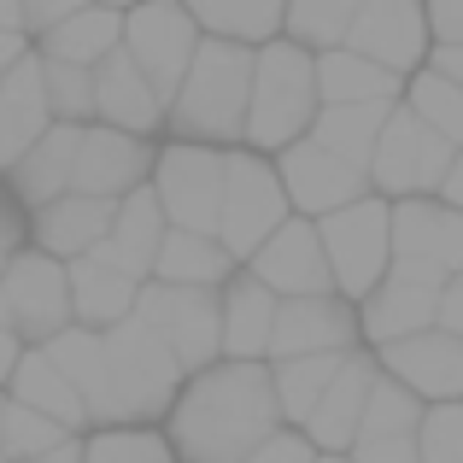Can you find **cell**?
Instances as JSON below:
<instances>
[{
    "instance_id": "1",
    "label": "cell",
    "mask_w": 463,
    "mask_h": 463,
    "mask_svg": "<svg viewBox=\"0 0 463 463\" xmlns=\"http://www.w3.org/2000/svg\"><path fill=\"white\" fill-rule=\"evenodd\" d=\"M288 422L276 370L259 358H229L194 370V382L170 405V440L194 463H241L259 458V446Z\"/></svg>"
},
{
    "instance_id": "2",
    "label": "cell",
    "mask_w": 463,
    "mask_h": 463,
    "mask_svg": "<svg viewBox=\"0 0 463 463\" xmlns=\"http://www.w3.org/2000/svg\"><path fill=\"white\" fill-rule=\"evenodd\" d=\"M252 82H259V53H252V42H235V35L200 42L176 100H170V129H176V136H194V141H247Z\"/></svg>"
},
{
    "instance_id": "3",
    "label": "cell",
    "mask_w": 463,
    "mask_h": 463,
    "mask_svg": "<svg viewBox=\"0 0 463 463\" xmlns=\"http://www.w3.org/2000/svg\"><path fill=\"white\" fill-rule=\"evenodd\" d=\"M106 364H112V382H106V399L94 411V422H141V417L170 411L182 393V370H188L182 352L141 311L118 317L106 328Z\"/></svg>"
},
{
    "instance_id": "4",
    "label": "cell",
    "mask_w": 463,
    "mask_h": 463,
    "mask_svg": "<svg viewBox=\"0 0 463 463\" xmlns=\"http://www.w3.org/2000/svg\"><path fill=\"white\" fill-rule=\"evenodd\" d=\"M323 106V82H317V59L306 42H270L259 47V82H252V124L247 141L264 153H282L288 141H299L317 124Z\"/></svg>"
},
{
    "instance_id": "5",
    "label": "cell",
    "mask_w": 463,
    "mask_h": 463,
    "mask_svg": "<svg viewBox=\"0 0 463 463\" xmlns=\"http://www.w3.org/2000/svg\"><path fill=\"white\" fill-rule=\"evenodd\" d=\"M323 241L328 259H335L340 294L352 299L375 294L382 276L393 270V205L382 200V188L352 205H335V212H323Z\"/></svg>"
},
{
    "instance_id": "6",
    "label": "cell",
    "mask_w": 463,
    "mask_h": 463,
    "mask_svg": "<svg viewBox=\"0 0 463 463\" xmlns=\"http://www.w3.org/2000/svg\"><path fill=\"white\" fill-rule=\"evenodd\" d=\"M136 311L182 352L188 370H205V364H217V352H229L217 282H170V276H153V282H141Z\"/></svg>"
},
{
    "instance_id": "7",
    "label": "cell",
    "mask_w": 463,
    "mask_h": 463,
    "mask_svg": "<svg viewBox=\"0 0 463 463\" xmlns=\"http://www.w3.org/2000/svg\"><path fill=\"white\" fill-rule=\"evenodd\" d=\"M452 158H458V141L405 100V106H393V118H387L370 176H375V188L393 194V200H405V194H440Z\"/></svg>"
},
{
    "instance_id": "8",
    "label": "cell",
    "mask_w": 463,
    "mask_h": 463,
    "mask_svg": "<svg viewBox=\"0 0 463 463\" xmlns=\"http://www.w3.org/2000/svg\"><path fill=\"white\" fill-rule=\"evenodd\" d=\"M153 188H158V200H165L170 223L217 235V223H223V194H229V153H212V141H182V147L158 153Z\"/></svg>"
},
{
    "instance_id": "9",
    "label": "cell",
    "mask_w": 463,
    "mask_h": 463,
    "mask_svg": "<svg viewBox=\"0 0 463 463\" xmlns=\"http://www.w3.org/2000/svg\"><path fill=\"white\" fill-rule=\"evenodd\" d=\"M288 200L294 194H288L282 170H270L259 153H229V194H223V223H217L223 247L235 259H252L288 223Z\"/></svg>"
},
{
    "instance_id": "10",
    "label": "cell",
    "mask_w": 463,
    "mask_h": 463,
    "mask_svg": "<svg viewBox=\"0 0 463 463\" xmlns=\"http://www.w3.org/2000/svg\"><path fill=\"white\" fill-rule=\"evenodd\" d=\"M200 30L205 24L188 12V0H141V6H129L124 47L147 65V77L165 89V100H176L194 53H200Z\"/></svg>"
},
{
    "instance_id": "11",
    "label": "cell",
    "mask_w": 463,
    "mask_h": 463,
    "mask_svg": "<svg viewBox=\"0 0 463 463\" xmlns=\"http://www.w3.org/2000/svg\"><path fill=\"white\" fill-rule=\"evenodd\" d=\"M77 317V288L71 270L59 264V252H12L6 264V323L24 328L30 340H53L59 328H71Z\"/></svg>"
},
{
    "instance_id": "12",
    "label": "cell",
    "mask_w": 463,
    "mask_h": 463,
    "mask_svg": "<svg viewBox=\"0 0 463 463\" xmlns=\"http://www.w3.org/2000/svg\"><path fill=\"white\" fill-rule=\"evenodd\" d=\"M282 182H288V194H294V205L311 212V217L335 212V205H352V200H364V194L375 188L370 170L352 165L346 153H335L317 136H299V141L282 147Z\"/></svg>"
},
{
    "instance_id": "13",
    "label": "cell",
    "mask_w": 463,
    "mask_h": 463,
    "mask_svg": "<svg viewBox=\"0 0 463 463\" xmlns=\"http://www.w3.org/2000/svg\"><path fill=\"white\" fill-rule=\"evenodd\" d=\"M252 270H259L282 299H294V294H335L340 288L335 259H328V241H323V223H299V217H288V223L252 252Z\"/></svg>"
},
{
    "instance_id": "14",
    "label": "cell",
    "mask_w": 463,
    "mask_h": 463,
    "mask_svg": "<svg viewBox=\"0 0 463 463\" xmlns=\"http://www.w3.org/2000/svg\"><path fill=\"white\" fill-rule=\"evenodd\" d=\"M429 35H434L429 0H364L346 42L364 47V53H375L382 65H393V71H417L422 59L434 53Z\"/></svg>"
},
{
    "instance_id": "15",
    "label": "cell",
    "mask_w": 463,
    "mask_h": 463,
    "mask_svg": "<svg viewBox=\"0 0 463 463\" xmlns=\"http://www.w3.org/2000/svg\"><path fill=\"white\" fill-rule=\"evenodd\" d=\"M375 352H382V370H393L399 382H411L422 399H463V335L458 328L429 323V328L399 335Z\"/></svg>"
},
{
    "instance_id": "16",
    "label": "cell",
    "mask_w": 463,
    "mask_h": 463,
    "mask_svg": "<svg viewBox=\"0 0 463 463\" xmlns=\"http://www.w3.org/2000/svg\"><path fill=\"white\" fill-rule=\"evenodd\" d=\"M364 317L335 294H294L276 311V335H270V358H294V352H352Z\"/></svg>"
},
{
    "instance_id": "17",
    "label": "cell",
    "mask_w": 463,
    "mask_h": 463,
    "mask_svg": "<svg viewBox=\"0 0 463 463\" xmlns=\"http://www.w3.org/2000/svg\"><path fill=\"white\" fill-rule=\"evenodd\" d=\"M393 259H429L440 270H463V205L429 200V194H405L393 205Z\"/></svg>"
},
{
    "instance_id": "18",
    "label": "cell",
    "mask_w": 463,
    "mask_h": 463,
    "mask_svg": "<svg viewBox=\"0 0 463 463\" xmlns=\"http://www.w3.org/2000/svg\"><path fill=\"white\" fill-rule=\"evenodd\" d=\"M417 387L399 382L393 370L375 375L370 387V411H364V429L352 440L358 458H422V405Z\"/></svg>"
},
{
    "instance_id": "19",
    "label": "cell",
    "mask_w": 463,
    "mask_h": 463,
    "mask_svg": "<svg viewBox=\"0 0 463 463\" xmlns=\"http://www.w3.org/2000/svg\"><path fill=\"white\" fill-rule=\"evenodd\" d=\"M94 89H100V118H106V124H124V129L153 136V129L170 118L165 89L147 77V65H141L124 42H118L100 65H94Z\"/></svg>"
},
{
    "instance_id": "20",
    "label": "cell",
    "mask_w": 463,
    "mask_h": 463,
    "mask_svg": "<svg viewBox=\"0 0 463 463\" xmlns=\"http://www.w3.org/2000/svg\"><path fill=\"white\" fill-rule=\"evenodd\" d=\"M153 170V147L141 129H124V124H100L82 136V158H77V188L82 194H112L124 200L129 188H141Z\"/></svg>"
},
{
    "instance_id": "21",
    "label": "cell",
    "mask_w": 463,
    "mask_h": 463,
    "mask_svg": "<svg viewBox=\"0 0 463 463\" xmlns=\"http://www.w3.org/2000/svg\"><path fill=\"white\" fill-rule=\"evenodd\" d=\"M165 235H170V212L165 200H158V188H129L124 200H118V223L112 235L94 247V259L118 264V270L129 276H153L158 270V252H165Z\"/></svg>"
},
{
    "instance_id": "22",
    "label": "cell",
    "mask_w": 463,
    "mask_h": 463,
    "mask_svg": "<svg viewBox=\"0 0 463 463\" xmlns=\"http://www.w3.org/2000/svg\"><path fill=\"white\" fill-rule=\"evenodd\" d=\"M82 136H89V124H82V118L47 124V136L35 141V147L24 153L18 165H12V188H18V200L30 205V212H42L47 200H59V194H71V188H77Z\"/></svg>"
},
{
    "instance_id": "23",
    "label": "cell",
    "mask_w": 463,
    "mask_h": 463,
    "mask_svg": "<svg viewBox=\"0 0 463 463\" xmlns=\"http://www.w3.org/2000/svg\"><path fill=\"white\" fill-rule=\"evenodd\" d=\"M47 118H53L47 59L24 53L18 65H6V94H0V153H6V165H18V158L47 136Z\"/></svg>"
},
{
    "instance_id": "24",
    "label": "cell",
    "mask_w": 463,
    "mask_h": 463,
    "mask_svg": "<svg viewBox=\"0 0 463 463\" xmlns=\"http://www.w3.org/2000/svg\"><path fill=\"white\" fill-rule=\"evenodd\" d=\"M118 223V200L112 194H59V200H47L42 212H35V241H42L47 252H59V259H82V252H94L106 235H112Z\"/></svg>"
},
{
    "instance_id": "25",
    "label": "cell",
    "mask_w": 463,
    "mask_h": 463,
    "mask_svg": "<svg viewBox=\"0 0 463 463\" xmlns=\"http://www.w3.org/2000/svg\"><path fill=\"white\" fill-rule=\"evenodd\" d=\"M440 294H446V288L387 270L382 288L364 294V311H358L364 317V335H370L375 346H387V340H399V335H417V328L440 323Z\"/></svg>"
},
{
    "instance_id": "26",
    "label": "cell",
    "mask_w": 463,
    "mask_h": 463,
    "mask_svg": "<svg viewBox=\"0 0 463 463\" xmlns=\"http://www.w3.org/2000/svg\"><path fill=\"white\" fill-rule=\"evenodd\" d=\"M370 387H375V364L364 358V352H346L335 387L317 399V411L306 422L323 452H352V440H358V429H364V411H370Z\"/></svg>"
},
{
    "instance_id": "27",
    "label": "cell",
    "mask_w": 463,
    "mask_h": 463,
    "mask_svg": "<svg viewBox=\"0 0 463 463\" xmlns=\"http://www.w3.org/2000/svg\"><path fill=\"white\" fill-rule=\"evenodd\" d=\"M276 311H282V294L264 282L259 270L235 276L223 288V340H229V358H264L276 335Z\"/></svg>"
},
{
    "instance_id": "28",
    "label": "cell",
    "mask_w": 463,
    "mask_h": 463,
    "mask_svg": "<svg viewBox=\"0 0 463 463\" xmlns=\"http://www.w3.org/2000/svg\"><path fill=\"white\" fill-rule=\"evenodd\" d=\"M0 458L6 463H24V458H89V440H77V429L59 417H47V411L24 405L18 393L6 399V411H0Z\"/></svg>"
},
{
    "instance_id": "29",
    "label": "cell",
    "mask_w": 463,
    "mask_h": 463,
    "mask_svg": "<svg viewBox=\"0 0 463 463\" xmlns=\"http://www.w3.org/2000/svg\"><path fill=\"white\" fill-rule=\"evenodd\" d=\"M6 387L24 399V405H35V411H47V417L71 422V429L94 422V405H89V393H82V387L71 382V375L59 370L53 358H47V346L24 352V358H18V370L6 375Z\"/></svg>"
},
{
    "instance_id": "30",
    "label": "cell",
    "mask_w": 463,
    "mask_h": 463,
    "mask_svg": "<svg viewBox=\"0 0 463 463\" xmlns=\"http://www.w3.org/2000/svg\"><path fill=\"white\" fill-rule=\"evenodd\" d=\"M399 77L405 71L382 65L375 53L352 42H335L317 53V82H323V100H393L399 94Z\"/></svg>"
},
{
    "instance_id": "31",
    "label": "cell",
    "mask_w": 463,
    "mask_h": 463,
    "mask_svg": "<svg viewBox=\"0 0 463 463\" xmlns=\"http://www.w3.org/2000/svg\"><path fill=\"white\" fill-rule=\"evenodd\" d=\"M387 118H393V100H323L311 136L328 141L335 153H346L352 165L370 170V165H375V147H382Z\"/></svg>"
},
{
    "instance_id": "32",
    "label": "cell",
    "mask_w": 463,
    "mask_h": 463,
    "mask_svg": "<svg viewBox=\"0 0 463 463\" xmlns=\"http://www.w3.org/2000/svg\"><path fill=\"white\" fill-rule=\"evenodd\" d=\"M71 288H77V317L94 328H112L118 317H129L141 306V276L118 270V264L94 259V252L71 259Z\"/></svg>"
},
{
    "instance_id": "33",
    "label": "cell",
    "mask_w": 463,
    "mask_h": 463,
    "mask_svg": "<svg viewBox=\"0 0 463 463\" xmlns=\"http://www.w3.org/2000/svg\"><path fill=\"white\" fill-rule=\"evenodd\" d=\"M124 24L129 12L106 6V0H89L82 12L59 18L53 30H42V53H59V59H82V65H100L118 42H124Z\"/></svg>"
},
{
    "instance_id": "34",
    "label": "cell",
    "mask_w": 463,
    "mask_h": 463,
    "mask_svg": "<svg viewBox=\"0 0 463 463\" xmlns=\"http://www.w3.org/2000/svg\"><path fill=\"white\" fill-rule=\"evenodd\" d=\"M229 270H235V252L223 247V235H205V229L170 223L165 252H158V270L153 276H170V282H223Z\"/></svg>"
},
{
    "instance_id": "35",
    "label": "cell",
    "mask_w": 463,
    "mask_h": 463,
    "mask_svg": "<svg viewBox=\"0 0 463 463\" xmlns=\"http://www.w3.org/2000/svg\"><path fill=\"white\" fill-rule=\"evenodd\" d=\"M35 346H47V358L59 364V370L71 375V382L89 393V405L100 411V399H106V382H112V364H106V328H82V323H71V328H59L53 340H35Z\"/></svg>"
},
{
    "instance_id": "36",
    "label": "cell",
    "mask_w": 463,
    "mask_h": 463,
    "mask_svg": "<svg viewBox=\"0 0 463 463\" xmlns=\"http://www.w3.org/2000/svg\"><path fill=\"white\" fill-rule=\"evenodd\" d=\"M340 364H346V352H294V358H276V393H282L288 422L306 429L311 411H317V399L335 387Z\"/></svg>"
},
{
    "instance_id": "37",
    "label": "cell",
    "mask_w": 463,
    "mask_h": 463,
    "mask_svg": "<svg viewBox=\"0 0 463 463\" xmlns=\"http://www.w3.org/2000/svg\"><path fill=\"white\" fill-rule=\"evenodd\" d=\"M188 12L212 35H235V42H270L288 24V0H188Z\"/></svg>"
},
{
    "instance_id": "38",
    "label": "cell",
    "mask_w": 463,
    "mask_h": 463,
    "mask_svg": "<svg viewBox=\"0 0 463 463\" xmlns=\"http://www.w3.org/2000/svg\"><path fill=\"white\" fill-rule=\"evenodd\" d=\"M364 0H288V35L306 47H335L352 35Z\"/></svg>"
},
{
    "instance_id": "39",
    "label": "cell",
    "mask_w": 463,
    "mask_h": 463,
    "mask_svg": "<svg viewBox=\"0 0 463 463\" xmlns=\"http://www.w3.org/2000/svg\"><path fill=\"white\" fill-rule=\"evenodd\" d=\"M411 106H417L429 124H440L446 136L463 147V82L458 77H446L440 65H422L417 82H411Z\"/></svg>"
},
{
    "instance_id": "40",
    "label": "cell",
    "mask_w": 463,
    "mask_h": 463,
    "mask_svg": "<svg viewBox=\"0 0 463 463\" xmlns=\"http://www.w3.org/2000/svg\"><path fill=\"white\" fill-rule=\"evenodd\" d=\"M42 59H47V94H53V112L59 118H89V112H100L94 65H82V59H59V53H42Z\"/></svg>"
},
{
    "instance_id": "41",
    "label": "cell",
    "mask_w": 463,
    "mask_h": 463,
    "mask_svg": "<svg viewBox=\"0 0 463 463\" xmlns=\"http://www.w3.org/2000/svg\"><path fill=\"white\" fill-rule=\"evenodd\" d=\"M170 452H176V440H158V434L147 429H100L89 434V458H141V463H165Z\"/></svg>"
},
{
    "instance_id": "42",
    "label": "cell",
    "mask_w": 463,
    "mask_h": 463,
    "mask_svg": "<svg viewBox=\"0 0 463 463\" xmlns=\"http://www.w3.org/2000/svg\"><path fill=\"white\" fill-rule=\"evenodd\" d=\"M422 458H463V399H440L434 411H422Z\"/></svg>"
},
{
    "instance_id": "43",
    "label": "cell",
    "mask_w": 463,
    "mask_h": 463,
    "mask_svg": "<svg viewBox=\"0 0 463 463\" xmlns=\"http://www.w3.org/2000/svg\"><path fill=\"white\" fill-rule=\"evenodd\" d=\"M317 452H323V446H317V434L306 429V434H294V429H276L270 434V440H264L259 446V463H306V458H317Z\"/></svg>"
},
{
    "instance_id": "44",
    "label": "cell",
    "mask_w": 463,
    "mask_h": 463,
    "mask_svg": "<svg viewBox=\"0 0 463 463\" xmlns=\"http://www.w3.org/2000/svg\"><path fill=\"white\" fill-rule=\"evenodd\" d=\"M434 42H463V0H429Z\"/></svg>"
},
{
    "instance_id": "45",
    "label": "cell",
    "mask_w": 463,
    "mask_h": 463,
    "mask_svg": "<svg viewBox=\"0 0 463 463\" xmlns=\"http://www.w3.org/2000/svg\"><path fill=\"white\" fill-rule=\"evenodd\" d=\"M89 0H30V24L35 30H53L59 18H71V12H82Z\"/></svg>"
},
{
    "instance_id": "46",
    "label": "cell",
    "mask_w": 463,
    "mask_h": 463,
    "mask_svg": "<svg viewBox=\"0 0 463 463\" xmlns=\"http://www.w3.org/2000/svg\"><path fill=\"white\" fill-rule=\"evenodd\" d=\"M440 323L463 335V270L452 276V282H446V294H440Z\"/></svg>"
},
{
    "instance_id": "47",
    "label": "cell",
    "mask_w": 463,
    "mask_h": 463,
    "mask_svg": "<svg viewBox=\"0 0 463 463\" xmlns=\"http://www.w3.org/2000/svg\"><path fill=\"white\" fill-rule=\"evenodd\" d=\"M429 65H440L446 77H458V82H463V42H434Z\"/></svg>"
},
{
    "instance_id": "48",
    "label": "cell",
    "mask_w": 463,
    "mask_h": 463,
    "mask_svg": "<svg viewBox=\"0 0 463 463\" xmlns=\"http://www.w3.org/2000/svg\"><path fill=\"white\" fill-rule=\"evenodd\" d=\"M440 194H446V200H452V205H463V147H458V158H452V170H446Z\"/></svg>"
},
{
    "instance_id": "49",
    "label": "cell",
    "mask_w": 463,
    "mask_h": 463,
    "mask_svg": "<svg viewBox=\"0 0 463 463\" xmlns=\"http://www.w3.org/2000/svg\"><path fill=\"white\" fill-rule=\"evenodd\" d=\"M106 6H129V0H106Z\"/></svg>"
}]
</instances>
